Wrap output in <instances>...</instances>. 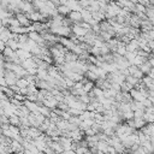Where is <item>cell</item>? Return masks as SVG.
Listing matches in <instances>:
<instances>
[{
  "instance_id": "7",
  "label": "cell",
  "mask_w": 154,
  "mask_h": 154,
  "mask_svg": "<svg viewBox=\"0 0 154 154\" xmlns=\"http://www.w3.org/2000/svg\"><path fill=\"white\" fill-rule=\"evenodd\" d=\"M71 10L65 5V4H60V5H58L57 6V12L59 13V14H61V16H67L69 14V12H70Z\"/></svg>"
},
{
  "instance_id": "15",
  "label": "cell",
  "mask_w": 154,
  "mask_h": 154,
  "mask_svg": "<svg viewBox=\"0 0 154 154\" xmlns=\"http://www.w3.org/2000/svg\"><path fill=\"white\" fill-rule=\"evenodd\" d=\"M143 113H144V109H142V108H136V109L134 111V118H142Z\"/></svg>"
},
{
  "instance_id": "11",
  "label": "cell",
  "mask_w": 154,
  "mask_h": 154,
  "mask_svg": "<svg viewBox=\"0 0 154 154\" xmlns=\"http://www.w3.org/2000/svg\"><path fill=\"white\" fill-rule=\"evenodd\" d=\"M6 46H8L10 48H12L13 51H16V49H18V41L17 40H14V38H12V37H10L7 41H6V43H5Z\"/></svg>"
},
{
  "instance_id": "18",
  "label": "cell",
  "mask_w": 154,
  "mask_h": 154,
  "mask_svg": "<svg viewBox=\"0 0 154 154\" xmlns=\"http://www.w3.org/2000/svg\"><path fill=\"white\" fill-rule=\"evenodd\" d=\"M131 2H134V4H136V2H138V0H130Z\"/></svg>"
},
{
  "instance_id": "13",
  "label": "cell",
  "mask_w": 154,
  "mask_h": 154,
  "mask_svg": "<svg viewBox=\"0 0 154 154\" xmlns=\"http://www.w3.org/2000/svg\"><path fill=\"white\" fill-rule=\"evenodd\" d=\"M142 118L146 120V123H153V120H154V113H143V116H142Z\"/></svg>"
},
{
  "instance_id": "17",
  "label": "cell",
  "mask_w": 154,
  "mask_h": 154,
  "mask_svg": "<svg viewBox=\"0 0 154 154\" xmlns=\"http://www.w3.org/2000/svg\"><path fill=\"white\" fill-rule=\"evenodd\" d=\"M4 48H5V43H4L2 41H0V53L2 52V49H4Z\"/></svg>"
},
{
  "instance_id": "14",
  "label": "cell",
  "mask_w": 154,
  "mask_h": 154,
  "mask_svg": "<svg viewBox=\"0 0 154 154\" xmlns=\"http://www.w3.org/2000/svg\"><path fill=\"white\" fill-rule=\"evenodd\" d=\"M19 22L18 19L13 16V17H8V26H19Z\"/></svg>"
},
{
  "instance_id": "9",
  "label": "cell",
  "mask_w": 154,
  "mask_h": 154,
  "mask_svg": "<svg viewBox=\"0 0 154 154\" xmlns=\"http://www.w3.org/2000/svg\"><path fill=\"white\" fill-rule=\"evenodd\" d=\"M51 108H48L47 106H45L43 103H41V105H38V112L42 114V116H45L46 118H49V114H51Z\"/></svg>"
},
{
  "instance_id": "16",
  "label": "cell",
  "mask_w": 154,
  "mask_h": 154,
  "mask_svg": "<svg viewBox=\"0 0 154 154\" xmlns=\"http://www.w3.org/2000/svg\"><path fill=\"white\" fill-rule=\"evenodd\" d=\"M132 76H135V77H137V78H140V79H141V78H142L144 75H143V72H142L140 69H137V70H136V71L132 73Z\"/></svg>"
},
{
  "instance_id": "8",
  "label": "cell",
  "mask_w": 154,
  "mask_h": 154,
  "mask_svg": "<svg viewBox=\"0 0 154 154\" xmlns=\"http://www.w3.org/2000/svg\"><path fill=\"white\" fill-rule=\"evenodd\" d=\"M36 78L37 79H47L48 78V71L46 69H37V72H36Z\"/></svg>"
},
{
  "instance_id": "12",
  "label": "cell",
  "mask_w": 154,
  "mask_h": 154,
  "mask_svg": "<svg viewBox=\"0 0 154 154\" xmlns=\"http://www.w3.org/2000/svg\"><path fill=\"white\" fill-rule=\"evenodd\" d=\"M146 124V120L143 118H134V125H135V129H141L143 125Z\"/></svg>"
},
{
  "instance_id": "4",
  "label": "cell",
  "mask_w": 154,
  "mask_h": 154,
  "mask_svg": "<svg viewBox=\"0 0 154 154\" xmlns=\"http://www.w3.org/2000/svg\"><path fill=\"white\" fill-rule=\"evenodd\" d=\"M65 5L71 10V11H81V6L78 4V0H67L65 2Z\"/></svg>"
},
{
  "instance_id": "2",
  "label": "cell",
  "mask_w": 154,
  "mask_h": 154,
  "mask_svg": "<svg viewBox=\"0 0 154 154\" xmlns=\"http://www.w3.org/2000/svg\"><path fill=\"white\" fill-rule=\"evenodd\" d=\"M23 103L26 106V108L29 109V112H32V113L38 112V103H37V102H35V101H30V100H26V99H25Z\"/></svg>"
},
{
  "instance_id": "10",
  "label": "cell",
  "mask_w": 154,
  "mask_h": 154,
  "mask_svg": "<svg viewBox=\"0 0 154 154\" xmlns=\"http://www.w3.org/2000/svg\"><path fill=\"white\" fill-rule=\"evenodd\" d=\"M8 124L19 126V124H20V120H19V116H17L16 113H13V114L8 116Z\"/></svg>"
},
{
  "instance_id": "1",
  "label": "cell",
  "mask_w": 154,
  "mask_h": 154,
  "mask_svg": "<svg viewBox=\"0 0 154 154\" xmlns=\"http://www.w3.org/2000/svg\"><path fill=\"white\" fill-rule=\"evenodd\" d=\"M14 17L18 19V22H19L20 25H23V26H29V25H31V20L26 17V14H25L24 12H18V13L14 14Z\"/></svg>"
},
{
  "instance_id": "5",
  "label": "cell",
  "mask_w": 154,
  "mask_h": 154,
  "mask_svg": "<svg viewBox=\"0 0 154 154\" xmlns=\"http://www.w3.org/2000/svg\"><path fill=\"white\" fill-rule=\"evenodd\" d=\"M14 52H16L17 57H18L19 59H22V60L28 59V58H31V53H30V52H28V51H24V49H22V48L16 49Z\"/></svg>"
},
{
  "instance_id": "3",
  "label": "cell",
  "mask_w": 154,
  "mask_h": 154,
  "mask_svg": "<svg viewBox=\"0 0 154 154\" xmlns=\"http://www.w3.org/2000/svg\"><path fill=\"white\" fill-rule=\"evenodd\" d=\"M67 17L72 20L73 24L77 23V22H81V20H82V14H81L79 11H70L69 14H67Z\"/></svg>"
},
{
  "instance_id": "6",
  "label": "cell",
  "mask_w": 154,
  "mask_h": 154,
  "mask_svg": "<svg viewBox=\"0 0 154 154\" xmlns=\"http://www.w3.org/2000/svg\"><path fill=\"white\" fill-rule=\"evenodd\" d=\"M125 82L129 83V84H131V85L135 88V87L141 82V79L137 78V77H135V76H132V75H128V76H125Z\"/></svg>"
}]
</instances>
